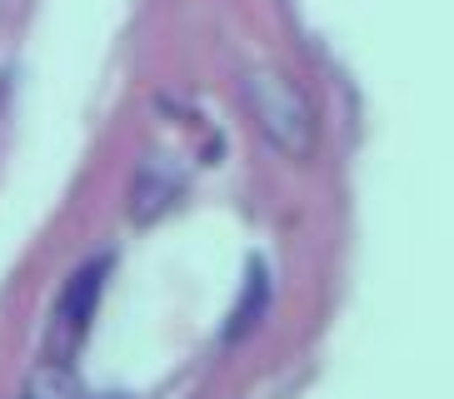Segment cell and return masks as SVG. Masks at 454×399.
Segmentation results:
<instances>
[{
    "instance_id": "1",
    "label": "cell",
    "mask_w": 454,
    "mask_h": 399,
    "mask_svg": "<svg viewBox=\"0 0 454 399\" xmlns=\"http://www.w3.org/2000/svg\"><path fill=\"white\" fill-rule=\"evenodd\" d=\"M240 106L254 130L270 140V150H280L294 165L315 160V150H320V120H315L309 95L280 66H245L240 70Z\"/></svg>"
},
{
    "instance_id": "2",
    "label": "cell",
    "mask_w": 454,
    "mask_h": 399,
    "mask_svg": "<svg viewBox=\"0 0 454 399\" xmlns=\"http://www.w3.org/2000/svg\"><path fill=\"white\" fill-rule=\"evenodd\" d=\"M110 270H115V254H95V260H85V265L66 279V290L55 294L51 319H45V355L41 359H70V364H75L85 334H90V325H95V309L106 300Z\"/></svg>"
},
{
    "instance_id": "3",
    "label": "cell",
    "mask_w": 454,
    "mask_h": 399,
    "mask_svg": "<svg viewBox=\"0 0 454 399\" xmlns=\"http://www.w3.org/2000/svg\"><path fill=\"white\" fill-rule=\"evenodd\" d=\"M185 195V175L175 170L165 155H150L140 170L130 175V200H125V215L135 225H155L160 215L175 210V200Z\"/></svg>"
},
{
    "instance_id": "4",
    "label": "cell",
    "mask_w": 454,
    "mask_h": 399,
    "mask_svg": "<svg viewBox=\"0 0 454 399\" xmlns=\"http://www.w3.org/2000/svg\"><path fill=\"white\" fill-rule=\"evenodd\" d=\"M20 399H85L81 395V374H75L70 359H41V364L26 374Z\"/></svg>"
},
{
    "instance_id": "5",
    "label": "cell",
    "mask_w": 454,
    "mask_h": 399,
    "mask_svg": "<svg viewBox=\"0 0 454 399\" xmlns=\"http://www.w3.org/2000/svg\"><path fill=\"white\" fill-rule=\"evenodd\" d=\"M265 300H270V279H265V270H260V265H250V279H245L240 305L230 309L225 340H240V334H250L254 325H260V315H265Z\"/></svg>"
},
{
    "instance_id": "6",
    "label": "cell",
    "mask_w": 454,
    "mask_h": 399,
    "mask_svg": "<svg viewBox=\"0 0 454 399\" xmlns=\"http://www.w3.org/2000/svg\"><path fill=\"white\" fill-rule=\"evenodd\" d=\"M100 399H130V395H121V389H115V395H100Z\"/></svg>"
}]
</instances>
